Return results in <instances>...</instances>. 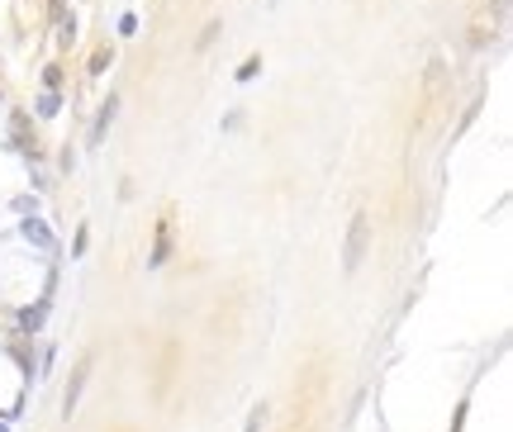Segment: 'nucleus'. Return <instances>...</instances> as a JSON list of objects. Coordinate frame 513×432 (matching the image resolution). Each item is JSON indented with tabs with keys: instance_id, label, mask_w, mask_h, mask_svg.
I'll list each match as a JSON object with an SVG mask.
<instances>
[{
	"instance_id": "nucleus-1",
	"label": "nucleus",
	"mask_w": 513,
	"mask_h": 432,
	"mask_svg": "<svg viewBox=\"0 0 513 432\" xmlns=\"http://www.w3.org/2000/svg\"><path fill=\"white\" fill-rule=\"evenodd\" d=\"M366 238H371V224H366V214H356L352 228H347V247H342V271H356V266H361Z\"/></svg>"
},
{
	"instance_id": "nucleus-5",
	"label": "nucleus",
	"mask_w": 513,
	"mask_h": 432,
	"mask_svg": "<svg viewBox=\"0 0 513 432\" xmlns=\"http://www.w3.org/2000/svg\"><path fill=\"white\" fill-rule=\"evenodd\" d=\"M167 252H171V233H167V224H162L157 228V247H152V256H147V266H162Z\"/></svg>"
},
{
	"instance_id": "nucleus-4",
	"label": "nucleus",
	"mask_w": 513,
	"mask_h": 432,
	"mask_svg": "<svg viewBox=\"0 0 513 432\" xmlns=\"http://www.w3.org/2000/svg\"><path fill=\"white\" fill-rule=\"evenodd\" d=\"M114 110H119V100H105V105H100V119H96V128H91V147H100V138H105V128L114 124Z\"/></svg>"
},
{
	"instance_id": "nucleus-8",
	"label": "nucleus",
	"mask_w": 513,
	"mask_h": 432,
	"mask_svg": "<svg viewBox=\"0 0 513 432\" xmlns=\"http://www.w3.org/2000/svg\"><path fill=\"white\" fill-rule=\"evenodd\" d=\"M256 67H261V57H247V62L238 67V81H252V76H256Z\"/></svg>"
},
{
	"instance_id": "nucleus-11",
	"label": "nucleus",
	"mask_w": 513,
	"mask_h": 432,
	"mask_svg": "<svg viewBox=\"0 0 513 432\" xmlns=\"http://www.w3.org/2000/svg\"><path fill=\"white\" fill-rule=\"evenodd\" d=\"M261 418H266V409H252V418H247V428H242V432H256V428H261Z\"/></svg>"
},
{
	"instance_id": "nucleus-2",
	"label": "nucleus",
	"mask_w": 513,
	"mask_h": 432,
	"mask_svg": "<svg viewBox=\"0 0 513 432\" xmlns=\"http://www.w3.org/2000/svg\"><path fill=\"white\" fill-rule=\"evenodd\" d=\"M86 375H91V356L77 366V375H72V385H67V394H62V414L72 418L77 414V404H81V390H86Z\"/></svg>"
},
{
	"instance_id": "nucleus-7",
	"label": "nucleus",
	"mask_w": 513,
	"mask_h": 432,
	"mask_svg": "<svg viewBox=\"0 0 513 432\" xmlns=\"http://www.w3.org/2000/svg\"><path fill=\"white\" fill-rule=\"evenodd\" d=\"M38 114H43V119H52V114H57V96H52V91L38 100Z\"/></svg>"
},
{
	"instance_id": "nucleus-9",
	"label": "nucleus",
	"mask_w": 513,
	"mask_h": 432,
	"mask_svg": "<svg viewBox=\"0 0 513 432\" xmlns=\"http://www.w3.org/2000/svg\"><path fill=\"white\" fill-rule=\"evenodd\" d=\"M105 67H110V48H100L96 57H91V72H105Z\"/></svg>"
},
{
	"instance_id": "nucleus-10",
	"label": "nucleus",
	"mask_w": 513,
	"mask_h": 432,
	"mask_svg": "<svg viewBox=\"0 0 513 432\" xmlns=\"http://www.w3.org/2000/svg\"><path fill=\"white\" fill-rule=\"evenodd\" d=\"M43 81H48V91H57V86H62V72H57V67H48V72H43Z\"/></svg>"
},
{
	"instance_id": "nucleus-3",
	"label": "nucleus",
	"mask_w": 513,
	"mask_h": 432,
	"mask_svg": "<svg viewBox=\"0 0 513 432\" xmlns=\"http://www.w3.org/2000/svg\"><path fill=\"white\" fill-rule=\"evenodd\" d=\"M19 228H24V238H29L33 247H43V252H57V242H52V233H48L43 224H38V219H24Z\"/></svg>"
},
{
	"instance_id": "nucleus-6",
	"label": "nucleus",
	"mask_w": 513,
	"mask_h": 432,
	"mask_svg": "<svg viewBox=\"0 0 513 432\" xmlns=\"http://www.w3.org/2000/svg\"><path fill=\"white\" fill-rule=\"evenodd\" d=\"M48 295H52V290H48ZM48 295H43V300H38V305H33L29 314H24V319H19L24 328H43V314H48Z\"/></svg>"
}]
</instances>
